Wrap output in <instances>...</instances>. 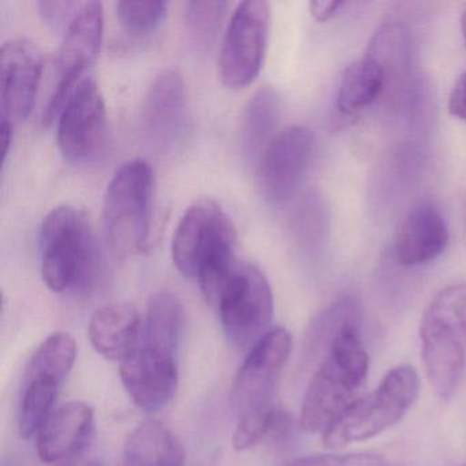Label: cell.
Returning <instances> with one entry per match:
<instances>
[{
	"label": "cell",
	"mask_w": 466,
	"mask_h": 466,
	"mask_svg": "<svg viewBox=\"0 0 466 466\" xmlns=\"http://www.w3.org/2000/svg\"><path fill=\"white\" fill-rule=\"evenodd\" d=\"M42 277L54 293L84 289L96 269V244L86 212L61 206L48 212L40 228Z\"/></svg>",
	"instance_id": "277c9868"
},
{
	"label": "cell",
	"mask_w": 466,
	"mask_h": 466,
	"mask_svg": "<svg viewBox=\"0 0 466 466\" xmlns=\"http://www.w3.org/2000/svg\"><path fill=\"white\" fill-rule=\"evenodd\" d=\"M236 228L225 209L209 198L193 203L179 220L171 256L184 277L196 279L206 299L238 263Z\"/></svg>",
	"instance_id": "6da1fadb"
},
{
	"label": "cell",
	"mask_w": 466,
	"mask_h": 466,
	"mask_svg": "<svg viewBox=\"0 0 466 466\" xmlns=\"http://www.w3.org/2000/svg\"><path fill=\"white\" fill-rule=\"evenodd\" d=\"M364 309L361 301L354 294L346 293L338 297L329 307L324 308L315 320L309 331V345L312 350H327L338 335L353 324H362Z\"/></svg>",
	"instance_id": "cb8c5ba5"
},
{
	"label": "cell",
	"mask_w": 466,
	"mask_h": 466,
	"mask_svg": "<svg viewBox=\"0 0 466 466\" xmlns=\"http://www.w3.org/2000/svg\"><path fill=\"white\" fill-rule=\"evenodd\" d=\"M105 12L100 2H86L66 28L56 59V75L42 121L50 127L58 118L67 97L94 64L102 45Z\"/></svg>",
	"instance_id": "9c48e42d"
},
{
	"label": "cell",
	"mask_w": 466,
	"mask_h": 466,
	"mask_svg": "<svg viewBox=\"0 0 466 466\" xmlns=\"http://www.w3.org/2000/svg\"><path fill=\"white\" fill-rule=\"evenodd\" d=\"M280 416L269 400L247 403L234 430L233 447L245 451L260 443L279 422Z\"/></svg>",
	"instance_id": "d4e9b609"
},
{
	"label": "cell",
	"mask_w": 466,
	"mask_h": 466,
	"mask_svg": "<svg viewBox=\"0 0 466 466\" xmlns=\"http://www.w3.org/2000/svg\"><path fill=\"white\" fill-rule=\"evenodd\" d=\"M226 7L228 4L222 0H193L185 5V24L196 45L207 47L214 42L225 17Z\"/></svg>",
	"instance_id": "484cf974"
},
{
	"label": "cell",
	"mask_w": 466,
	"mask_h": 466,
	"mask_svg": "<svg viewBox=\"0 0 466 466\" xmlns=\"http://www.w3.org/2000/svg\"><path fill=\"white\" fill-rule=\"evenodd\" d=\"M420 339L428 381L441 400H450L466 370V282L451 283L433 297Z\"/></svg>",
	"instance_id": "3957f363"
},
{
	"label": "cell",
	"mask_w": 466,
	"mask_h": 466,
	"mask_svg": "<svg viewBox=\"0 0 466 466\" xmlns=\"http://www.w3.org/2000/svg\"><path fill=\"white\" fill-rule=\"evenodd\" d=\"M56 141L69 162L86 165L105 154L108 119L105 97L96 81L83 78L67 97L58 116Z\"/></svg>",
	"instance_id": "30bf717a"
},
{
	"label": "cell",
	"mask_w": 466,
	"mask_h": 466,
	"mask_svg": "<svg viewBox=\"0 0 466 466\" xmlns=\"http://www.w3.org/2000/svg\"><path fill=\"white\" fill-rule=\"evenodd\" d=\"M449 244V228L431 201L414 204L398 226L394 258L402 266H420L435 260Z\"/></svg>",
	"instance_id": "2e32d148"
},
{
	"label": "cell",
	"mask_w": 466,
	"mask_h": 466,
	"mask_svg": "<svg viewBox=\"0 0 466 466\" xmlns=\"http://www.w3.org/2000/svg\"><path fill=\"white\" fill-rule=\"evenodd\" d=\"M143 321L130 304L105 305L89 320L88 335L95 350L111 361H124L141 340Z\"/></svg>",
	"instance_id": "d6986e66"
},
{
	"label": "cell",
	"mask_w": 466,
	"mask_h": 466,
	"mask_svg": "<svg viewBox=\"0 0 466 466\" xmlns=\"http://www.w3.org/2000/svg\"><path fill=\"white\" fill-rule=\"evenodd\" d=\"M293 339L283 327L268 329L245 357L236 380V392L244 405L269 400V390L290 356Z\"/></svg>",
	"instance_id": "ac0fdd59"
},
{
	"label": "cell",
	"mask_w": 466,
	"mask_h": 466,
	"mask_svg": "<svg viewBox=\"0 0 466 466\" xmlns=\"http://www.w3.org/2000/svg\"><path fill=\"white\" fill-rule=\"evenodd\" d=\"M119 378L140 410L157 413L174 400L178 390L177 354L140 342L121 361Z\"/></svg>",
	"instance_id": "4fadbf2b"
},
{
	"label": "cell",
	"mask_w": 466,
	"mask_h": 466,
	"mask_svg": "<svg viewBox=\"0 0 466 466\" xmlns=\"http://www.w3.org/2000/svg\"><path fill=\"white\" fill-rule=\"evenodd\" d=\"M168 4L163 0L149 2H118L119 23L132 35H147L155 31L167 15Z\"/></svg>",
	"instance_id": "4316f807"
},
{
	"label": "cell",
	"mask_w": 466,
	"mask_h": 466,
	"mask_svg": "<svg viewBox=\"0 0 466 466\" xmlns=\"http://www.w3.org/2000/svg\"><path fill=\"white\" fill-rule=\"evenodd\" d=\"M212 307L219 313L228 339L250 349L267 331L274 316V296L266 275L247 261H238L218 289Z\"/></svg>",
	"instance_id": "52a82bcc"
},
{
	"label": "cell",
	"mask_w": 466,
	"mask_h": 466,
	"mask_svg": "<svg viewBox=\"0 0 466 466\" xmlns=\"http://www.w3.org/2000/svg\"><path fill=\"white\" fill-rule=\"evenodd\" d=\"M77 359V343L69 332H54L35 351L24 372L18 408L21 436H36L54 411L62 384Z\"/></svg>",
	"instance_id": "ba28073f"
},
{
	"label": "cell",
	"mask_w": 466,
	"mask_h": 466,
	"mask_svg": "<svg viewBox=\"0 0 466 466\" xmlns=\"http://www.w3.org/2000/svg\"><path fill=\"white\" fill-rule=\"evenodd\" d=\"M361 326L346 327L338 335L313 375L299 414V424L307 432H324L364 386L370 359L362 345Z\"/></svg>",
	"instance_id": "7a4b0ae2"
},
{
	"label": "cell",
	"mask_w": 466,
	"mask_h": 466,
	"mask_svg": "<svg viewBox=\"0 0 466 466\" xmlns=\"http://www.w3.org/2000/svg\"><path fill=\"white\" fill-rule=\"evenodd\" d=\"M271 10L264 0H247L237 6L223 37L219 75L228 88L253 83L263 65L268 43Z\"/></svg>",
	"instance_id": "8fae6325"
},
{
	"label": "cell",
	"mask_w": 466,
	"mask_h": 466,
	"mask_svg": "<svg viewBox=\"0 0 466 466\" xmlns=\"http://www.w3.org/2000/svg\"><path fill=\"white\" fill-rule=\"evenodd\" d=\"M154 173L143 159L130 160L108 182L103 201V230L116 258L141 252L151 226Z\"/></svg>",
	"instance_id": "5b68a950"
},
{
	"label": "cell",
	"mask_w": 466,
	"mask_h": 466,
	"mask_svg": "<svg viewBox=\"0 0 466 466\" xmlns=\"http://www.w3.org/2000/svg\"><path fill=\"white\" fill-rule=\"evenodd\" d=\"M184 323V305L178 297L171 291H157L147 305L140 342L177 354Z\"/></svg>",
	"instance_id": "7402d4cb"
},
{
	"label": "cell",
	"mask_w": 466,
	"mask_h": 466,
	"mask_svg": "<svg viewBox=\"0 0 466 466\" xmlns=\"http://www.w3.org/2000/svg\"><path fill=\"white\" fill-rule=\"evenodd\" d=\"M461 31H462V36L466 43V7L463 10L462 17H461Z\"/></svg>",
	"instance_id": "d6a6232c"
},
{
	"label": "cell",
	"mask_w": 466,
	"mask_h": 466,
	"mask_svg": "<svg viewBox=\"0 0 466 466\" xmlns=\"http://www.w3.org/2000/svg\"><path fill=\"white\" fill-rule=\"evenodd\" d=\"M83 4L72 0H40L37 2L43 21L53 29L69 26Z\"/></svg>",
	"instance_id": "f1b7e54d"
},
{
	"label": "cell",
	"mask_w": 466,
	"mask_h": 466,
	"mask_svg": "<svg viewBox=\"0 0 466 466\" xmlns=\"http://www.w3.org/2000/svg\"><path fill=\"white\" fill-rule=\"evenodd\" d=\"M95 431V410L83 400L64 403L46 420L36 435V450L45 463L70 460L86 449Z\"/></svg>",
	"instance_id": "e0dca14e"
},
{
	"label": "cell",
	"mask_w": 466,
	"mask_h": 466,
	"mask_svg": "<svg viewBox=\"0 0 466 466\" xmlns=\"http://www.w3.org/2000/svg\"><path fill=\"white\" fill-rule=\"evenodd\" d=\"M187 125V89L177 70L160 72L152 81L143 106V127L160 151L173 148Z\"/></svg>",
	"instance_id": "9a60e30c"
},
{
	"label": "cell",
	"mask_w": 466,
	"mask_h": 466,
	"mask_svg": "<svg viewBox=\"0 0 466 466\" xmlns=\"http://www.w3.org/2000/svg\"><path fill=\"white\" fill-rule=\"evenodd\" d=\"M343 6V2H335V0H313L309 4L310 13L318 21H327L331 18L338 10Z\"/></svg>",
	"instance_id": "4dcf8cb0"
},
{
	"label": "cell",
	"mask_w": 466,
	"mask_h": 466,
	"mask_svg": "<svg viewBox=\"0 0 466 466\" xmlns=\"http://www.w3.org/2000/svg\"><path fill=\"white\" fill-rule=\"evenodd\" d=\"M280 116V97L266 86L258 89L245 106L239 122V143L242 154L249 160L260 159L277 127Z\"/></svg>",
	"instance_id": "44dd1931"
},
{
	"label": "cell",
	"mask_w": 466,
	"mask_h": 466,
	"mask_svg": "<svg viewBox=\"0 0 466 466\" xmlns=\"http://www.w3.org/2000/svg\"><path fill=\"white\" fill-rule=\"evenodd\" d=\"M45 58L28 39H13L0 51V121L15 129L34 107Z\"/></svg>",
	"instance_id": "5bb4252c"
},
{
	"label": "cell",
	"mask_w": 466,
	"mask_h": 466,
	"mask_svg": "<svg viewBox=\"0 0 466 466\" xmlns=\"http://www.w3.org/2000/svg\"><path fill=\"white\" fill-rule=\"evenodd\" d=\"M69 466H100L99 463L95 462V461L91 460H84V461H78V462L72 463V465Z\"/></svg>",
	"instance_id": "1f68e13d"
},
{
	"label": "cell",
	"mask_w": 466,
	"mask_h": 466,
	"mask_svg": "<svg viewBox=\"0 0 466 466\" xmlns=\"http://www.w3.org/2000/svg\"><path fill=\"white\" fill-rule=\"evenodd\" d=\"M387 70L375 56L367 54L343 73L337 95L340 113L354 114L372 105L384 89Z\"/></svg>",
	"instance_id": "603a6c76"
},
{
	"label": "cell",
	"mask_w": 466,
	"mask_h": 466,
	"mask_svg": "<svg viewBox=\"0 0 466 466\" xmlns=\"http://www.w3.org/2000/svg\"><path fill=\"white\" fill-rule=\"evenodd\" d=\"M125 457L130 466H185L187 452L167 425L147 420L127 438Z\"/></svg>",
	"instance_id": "ffe728a7"
},
{
	"label": "cell",
	"mask_w": 466,
	"mask_h": 466,
	"mask_svg": "<svg viewBox=\"0 0 466 466\" xmlns=\"http://www.w3.org/2000/svg\"><path fill=\"white\" fill-rule=\"evenodd\" d=\"M419 375L410 365L392 368L370 394L357 398L323 432L327 449L368 441L397 424L416 402Z\"/></svg>",
	"instance_id": "8992f818"
},
{
	"label": "cell",
	"mask_w": 466,
	"mask_h": 466,
	"mask_svg": "<svg viewBox=\"0 0 466 466\" xmlns=\"http://www.w3.org/2000/svg\"><path fill=\"white\" fill-rule=\"evenodd\" d=\"M450 114L466 121V70L455 81L447 103Z\"/></svg>",
	"instance_id": "f546056e"
},
{
	"label": "cell",
	"mask_w": 466,
	"mask_h": 466,
	"mask_svg": "<svg viewBox=\"0 0 466 466\" xmlns=\"http://www.w3.org/2000/svg\"><path fill=\"white\" fill-rule=\"evenodd\" d=\"M315 138L308 127H289L275 135L258 159L261 193L272 204L293 198L312 160Z\"/></svg>",
	"instance_id": "7c38bea8"
},
{
	"label": "cell",
	"mask_w": 466,
	"mask_h": 466,
	"mask_svg": "<svg viewBox=\"0 0 466 466\" xmlns=\"http://www.w3.org/2000/svg\"><path fill=\"white\" fill-rule=\"evenodd\" d=\"M288 466H387L381 455L375 452L351 454H318L299 458Z\"/></svg>",
	"instance_id": "83f0119b"
}]
</instances>
